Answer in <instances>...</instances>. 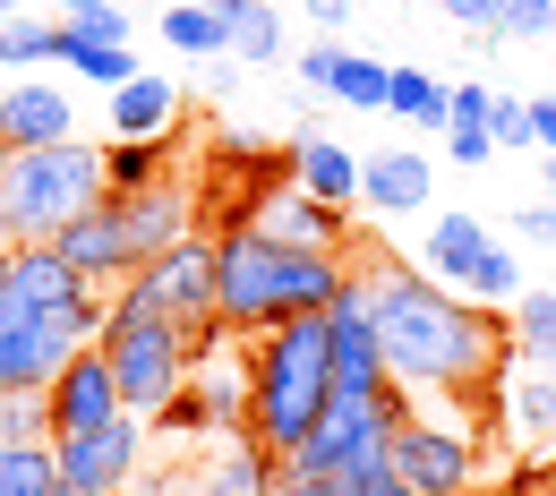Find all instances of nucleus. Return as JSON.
Masks as SVG:
<instances>
[{
	"label": "nucleus",
	"mask_w": 556,
	"mask_h": 496,
	"mask_svg": "<svg viewBox=\"0 0 556 496\" xmlns=\"http://www.w3.org/2000/svg\"><path fill=\"white\" fill-rule=\"evenodd\" d=\"M419 266H428L445 291L480 300V308H514V300H522V257H514V249L488 231V214H471V206H437L428 214Z\"/></svg>",
	"instance_id": "nucleus-8"
},
{
	"label": "nucleus",
	"mask_w": 556,
	"mask_h": 496,
	"mask_svg": "<svg viewBox=\"0 0 556 496\" xmlns=\"http://www.w3.org/2000/svg\"><path fill=\"white\" fill-rule=\"evenodd\" d=\"M0 496H61L52 445H0Z\"/></svg>",
	"instance_id": "nucleus-30"
},
{
	"label": "nucleus",
	"mask_w": 556,
	"mask_h": 496,
	"mask_svg": "<svg viewBox=\"0 0 556 496\" xmlns=\"http://www.w3.org/2000/svg\"><path fill=\"white\" fill-rule=\"evenodd\" d=\"M463 496H480V488H463Z\"/></svg>",
	"instance_id": "nucleus-47"
},
{
	"label": "nucleus",
	"mask_w": 556,
	"mask_h": 496,
	"mask_svg": "<svg viewBox=\"0 0 556 496\" xmlns=\"http://www.w3.org/2000/svg\"><path fill=\"white\" fill-rule=\"evenodd\" d=\"M0 266H9V249H0Z\"/></svg>",
	"instance_id": "nucleus-46"
},
{
	"label": "nucleus",
	"mask_w": 556,
	"mask_h": 496,
	"mask_svg": "<svg viewBox=\"0 0 556 496\" xmlns=\"http://www.w3.org/2000/svg\"><path fill=\"white\" fill-rule=\"evenodd\" d=\"M180 171V138H112L103 145V189H154Z\"/></svg>",
	"instance_id": "nucleus-23"
},
{
	"label": "nucleus",
	"mask_w": 556,
	"mask_h": 496,
	"mask_svg": "<svg viewBox=\"0 0 556 496\" xmlns=\"http://www.w3.org/2000/svg\"><path fill=\"white\" fill-rule=\"evenodd\" d=\"M189 231H198V189L172 171V180H154V189H103L52 249H61L94 291H121L129 275H146V266H154L172 240H189Z\"/></svg>",
	"instance_id": "nucleus-4"
},
{
	"label": "nucleus",
	"mask_w": 556,
	"mask_h": 496,
	"mask_svg": "<svg viewBox=\"0 0 556 496\" xmlns=\"http://www.w3.org/2000/svg\"><path fill=\"white\" fill-rule=\"evenodd\" d=\"M326 326H334V394H394V368H386V343H377V317H368V291L351 275L334 291V308H326Z\"/></svg>",
	"instance_id": "nucleus-12"
},
{
	"label": "nucleus",
	"mask_w": 556,
	"mask_h": 496,
	"mask_svg": "<svg viewBox=\"0 0 556 496\" xmlns=\"http://www.w3.org/2000/svg\"><path fill=\"white\" fill-rule=\"evenodd\" d=\"M514 240H540V249H556V206H514Z\"/></svg>",
	"instance_id": "nucleus-38"
},
{
	"label": "nucleus",
	"mask_w": 556,
	"mask_h": 496,
	"mask_svg": "<svg viewBox=\"0 0 556 496\" xmlns=\"http://www.w3.org/2000/svg\"><path fill=\"white\" fill-rule=\"evenodd\" d=\"M35 9H52V17H94V9H112V0H35Z\"/></svg>",
	"instance_id": "nucleus-41"
},
{
	"label": "nucleus",
	"mask_w": 556,
	"mask_h": 496,
	"mask_svg": "<svg viewBox=\"0 0 556 496\" xmlns=\"http://www.w3.org/2000/svg\"><path fill=\"white\" fill-rule=\"evenodd\" d=\"M257 231H275L291 249H359V231H351V206H326V198H308V189H275L266 206H257Z\"/></svg>",
	"instance_id": "nucleus-19"
},
{
	"label": "nucleus",
	"mask_w": 556,
	"mask_h": 496,
	"mask_svg": "<svg viewBox=\"0 0 556 496\" xmlns=\"http://www.w3.org/2000/svg\"><path fill=\"white\" fill-rule=\"evenodd\" d=\"M146 428H172V436H214V411H206V394H198V385H180V394H172V403H163Z\"/></svg>",
	"instance_id": "nucleus-33"
},
{
	"label": "nucleus",
	"mask_w": 556,
	"mask_h": 496,
	"mask_svg": "<svg viewBox=\"0 0 556 496\" xmlns=\"http://www.w3.org/2000/svg\"><path fill=\"white\" fill-rule=\"evenodd\" d=\"M548 496H556V488H548Z\"/></svg>",
	"instance_id": "nucleus-48"
},
{
	"label": "nucleus",
	"mask_w": 556,
	"mask_h": 496,
	"mask_svg": "<svg viewBox=\"0 0 556 496\" xmlns=\"http://www.w3.org/2000/svg\"><path fill=\"white\" fill-rule=\"evenodd\" d=\"M275 496H317V488H300V480H282V488H275Z\"/></svg>",
	"instance_id": "nucleus-42"
},
{
	"label": "nucleus",
	"mask_w": 556,
	"mask_h": 496,
	"mask_svg": "<svg viewBox=\"0 0 556 496\" xmlns=\"http://www.w3.org/2000/svg\"><path fill=\"white\" fill-rule=\"evenodd\" d=\"M428 198H437V163H428L419 145H377V154H359V214L412 222Z\"/></svg>",
	"instance_id": "nucleus-14"
},
{
	"label": "nucleus",
	"mask_w": 556,
	"mask_h": 496,
	"mask_svg": "<svg viewBox=\"0 0 556 496\" xmlns=\"http://www.w3.org/2000/svg\"><path fill=\"white\" fill-rule=\"evenodd\" d=\"M488 9H496L505 43H548L556 35V0H488Z\"/></svg>",
	"instance_id": "nucleus-32"
},
{
	"label": "nucleus",
	"mask_w": 556,
	"mask_h": 496,
	"mask_svg": "<svg viewBox=\"0 0 556 496\" xmlns=\"http://www.w3.org/2000/svg\"><path fill=\"white\" fill-rule=\"evenodd\" d=\"M300 9H308V26H317V35H343L359 0H300Z\"/></svg>",
	"instance_id": "nucleus-39"
},
{
	"label": "nucleus",
	"mask_w": 556,
	"mask_h": 496,
	"mask_svg": "<svg viewBox=\"0 0 556 496\" xmlns=\"http://www.w3.org/2000/svg\"><path fill=\"white\" fill-rule=\"evenodd\" d=\"M17 9H35V0H0V17H17Z\"/></svg>",
	"instance_id": "nucleus-43"
},
{
	"label": "nucleus",
	"mask_w": 556,
	"mask_h": 496,
	"mask_svg": "<svg viewBox=\"0 0 556 496\" xmlns=\"http://www.w3.org/2000/svg\"><path fill=\"white\" fill-rule=\"evenodd\" d=\"M437 9H445L463 35H488V43H496V9H488V0H437Z\"/></svg>",
	"instance_id": "nucleus-37"
},
{
	"label": "nucleus",
	"mask_w": 556,
	"mask_h": 496,
	"mask_svg": "<svg viewBox=\"0 0 556 496\" xmlns=\"http://www.w3.org/2000/svg\"><path fill=\"white\" fill-rule=\"evenodd\" d=\"M488 138L496 145H531V94H496V103H488Z\"/></svg>",
	"instance_id": "nucleus-34"
},
{
	"label": "nucleus",
	"mask_w": 556,
	"mask_h": 496,
	"mask_svg": "<svg viewBox=\"0 0 556 496\" xmlns=\"http://www.w3.org/2000/svg\"><path fill=\"white\" fill-rule=\"evenodd\" d=\"M43 403H52V436H77V428H103V420H121V411H129V403H121L112 359L94 352V343H86V352L43 385Z\"/></svg>",
	"instance_id": "nucleus-15"
},
{
	"label": "nucleus",
	"mask_w": 556,
	"mask_h": 496,
	"mask_svg": "<svg viewBox=\"0 0 556 496\" xmlns=\"http://www.w3.org/2000/svg\"><path fill=\"white\" fill-rule=\"evenodd\" d=\"M351 283V257L343 249H291L275 231L240 222L214 240V300H223V326L231 334H275L282 317H317L334 308V291Z\"/></svg>",
	"instance_id": "nucleus-3"
},
{
	"label": "nucleus",
	"mask_w": 556,
	"mask_h": 496,
	"mask_svg": "<svg viewBox=\"0 0 556 496\" xmlns=\"http://www.w3.org/2000/svg\"><path fill=\"white\" fill-rule=\"evenodd\" d=\"M61 69H77V86H129L138 77V52L129 43H112V35H86V26H70L61 17Z\"/></svg>",
	"instance_id": "nucleus-22"
},
{
	"label": "nucleus",
	"mask_w": 556,
	"mask_h": 496,
	"mask_svg": "<svg viewBox=\"0 0 556 496\" xmlns=\"http://www.w3.org/2000/svg\"><path fill=\"white\" fill-rule=\"evenodd\" d=\"M189 385L206 394V411H214V436L249 428V352H240V359H231V352L198 359V377H189Z\"/></svg>",
	"instance_id": "nucleus-26"
},
{
	"label": "nucleus",
	"mask_w": 556,
	"mask_h": 496,
	"mask_svg": "<svg viewBox=\"0 0 556 496\" xmlns=\"http://www.w3.org/2000/svg\"><path fill=\"white\" fill-rule=\"evenodd\" d=\"M386 471L412 496H463L480 488V436L454 420H428V411H403L386 436Z\"/></svg>",
	"instance_id": "nucleus-10"
},
{
	"label": "nucleus",
	"mask_w": 556,
	"mask_h": 496,
	"mask_svg": "<svg viewBox=\"0 0 556 496\" xmlns=\"http://www.w3.org/2000/svg\"><path fill=\"white\" fill-rule=\"evenodd\" d=\"M351 275L368 291V317H377V343H386V368H394V385L403 394H437V403H480L488 385L505 377V326H496V308L480 300H463V291H445L428 266H403V257H386V249H351Z\"/></svg>",
	"instance_id": "nucleus-1"
},
{
	"label": "nucleus",
	"mask_w": 556,
	"mask_h": 496,
	"mask_svg": "<svg viewBox=\"0 0 556 496\" xmlns=\"http://www.w3.org/2000/svg\"><path fill=\"white\" fill-rule=\"evenodd\" d=\"M488 103H496V94H488L480 77H463V86H454V112H445V129H488Z\"/></svg>",
	"instance_id": "nucleus-35"
},
{
	"label": "nucleus",
	"mask_w": 556,
	"mask_h": 496,
	"mask_svg": "<svg viewBox=\"0 0 556 496\" xmlns=\"http://www.w3.org/2000/svg\"><path fill=\"white\" fill-rule=\"evenodd\" d=\"M334 403V326L317 317H282L275 334L249 343V436H266L275 454H291Z\"/></svg>",
	"instance_id": "nucleus-5"
},
{
	"label": "nucleus",
	"mask_w": 556,
	"mask_h": 496,
	"mask_svg": "<svg viewBox=\"0 0 556 496\" xmlns=\"http://www.w3.org/2000/svg\"><path fill=\"white\" fill-rule=\"evenodd\" d=\"M445 112H454V86H445L437 69H394L386 120H412V129H437V138H445Z\"/></svg>",
	"instance_id": "nucleus-28"
},
{
	"label": "nucleus",
	"mask_w": 556,
	"mask_h": 496,
	"mask_svg": "<svg viewBox=\"0 0 556 496\" xmlns=\"http://www.w3.org/2000/svg\"><path fill=\"white\" fill-rule=\"evenodd\" d=\"M300 86H308L317 103H343V112H386L394 69H386V61H368V52H351L343 35H317V43L300 52Z\"/></svg>",
	"instance_id": "nucleus-13"
},
{
	"label": "nucleus",
	"mask_w": 556,
	"mask_h": 496,
	"mask_svg": "<svg viewBox=\"0 0 556 496\" xmlns=\"http://www.w3.org/2000/svg\"><path fill=\"white\" fill-rule=\"evenodd\" d=\"M180 129V86L138 69L129 86H112V138H172Z\"/></svg>",
	"instance_id": "nucleus-21"
},
{
	"label": "nucleus",
	"mask_w": 556,
	"mask_h": 496,
	"mask_svg": "<svg viewBox=\"0 0 556 496\" xmlns=\"http://www.w3.org/2000/svg\"><path fill=\"white\" fill-rule=\"evenodd\" d=\"M496 411H505V445H514L522 462H540L556 445V368L522 359L514 377H496Z\"/></svg>",
	"instance_id": "nucleus-16"
},
{
	"label": "nucleus",
	"mask_w": 556,
	"mask_h": 496,
	"mask_svg": "<svg viewBox=\"0 0 556 496\" xmlns=\"http://www.w3.org/2000/svg\"><path fill=\"white\" fill-rule=\"evenodd\" d=\"M0 69H61V17L52 9L0 17Z\"/></svg>",
	"instance_id": "nucleus-27"
},
{
	"label": "nucleus",
	"mask_w": 556,
	"mask_h": 496,
	"mask_svg": "<svg viewBox=\"0 0 556 496\" xmlns=\"http://www.w3.org/2000/svg\"><path fill=\"white\" fill-rule=\"evenodd\" d=\"M94 352L112 359V377H121V403H129L138 420H154V411H163V403H172V394L198 377L189 334H180L163 308H146L129 283L103 300V334H94Z\"/></svg>",
	"instance_id": "nucleus-7"
},
{
	"label": "nucleus",
	"mask_w": 556,
	"mask_h": 496,
	"mask_svg": "<svg viewBox=\"0 0 556 496\" xmlns=\"http://www.w3.org/2000/svg\"><path fill=\"white\" fill-rule=\"evenodd\" d=\"M505 343H514V359L556 368V291H531V283H522V300L505 308Z\"/></svg>",
	"instance_id": "nucleus-29"
},
{
	"label": "nucleus",
	"mask_w": 556,
	"mask_h": 496,
	"mask_svg": "<svg viewBox=\"0 0 556 496\" xmlns=\"http://www.w3.org/2000/svg\"><path fill=\"white\" fill-rule=\"evenodd\" d=\"M548 189H556V154H548Z\"/></svg>",
	"instance_id": "nucleus-45"
},
{
	"label": "nucleus",
	"mask_w": 556,
	"mask_h": 496,
	"mask_svg": "<svg viewBox=\"0 0 556 496\" xmlns=\"http://www.w3.org/2000/svg\"><path fill=\"white\" fill-rule=\"evenodd\" d=\"M291 189H308V198H326V206H359V154L334 138H317V129H300L291 138Z\"/></svg>",
	"instance_id": "nucleus-20"
},
{
	"label": "nucleus",
	"mask_w": 556,
	"mask_h": 496,
	"mask_svg": "<svg viewBox=\"0 0 556 496\" xmlns=\"http://www.w3.org/2000/svg\"><path fill=\"white\" fill-rule=\"evenodd\" d=\"M103 300L112 291H94L52 240L43 249H9V266H0V394L52 385L103 334Z\"/></svg>",
	"instance_id": "nucleus-2"
},
{
	"label": "nucleus",
	"mask_w": 556,
	"mask_h": 496,
	"mask_svg": "<svg viewBox=\"0 0 556 496\" xmlns=\"http://www.w3.org/2000/svg\"><path fill=\"white\" fill-rule=\"evenodd\" d=\"M146 436L154 428L138 411L103 428H77V436H52V462H61V496H129L138 488V462H146Z\"/></svg>",
	"instance_id": "nucleus-11"
},
{
	"label": "nucleus",
	"mask_w": 556,
	"mask_h": 496,
	"mask_svg": "<svg viewBox=\"0 0 556 496\" xmlns=\"http://www.w3.org/2000/svg\"><path fill=\"white\" fill-rule=\"evenodd\" d=\"M0 445H52V403H43V385L0 394Z\"/></svg>",
	"instance_id": "nucleus-31"
},
{
	"label": "nucleus",
	"mask_w": 556,
	"mask_h": 496,
	"mask_svg": "<svg viewBox=\"0 0 556 496\" xmlns=\"http://www.w3.org/2000/svg\"><path fill=\"white\" fill-rule=\"evenodd\" d=\"M531 145L556 154V94H531Z\"/></svg>",
	"instance_id": "nucleus-40"
},
{
	"label": "nucleus",
	"mask_w": 556,
	"mask_h": 496,
	"mask_svg": "<svg viewBox=\"0 0 556 496\" xmlns=\"http://www.w3.org/2000/svg\"><path fill=\"white\" fill-rule=\"evenodd\" d=\"M163 43H172L180 61H231V26H223L214 0H172V9H163Z\"/></svg>",
	"instance_id": "nucleus-25"
},
{
	"label": "nucleus",
	"mask_w": 556,
	"mask_h": 496,
	"mask_svg": "<svg viewBox=\"0 0 556 496\" xmlns=\"http://www.w3.org/2000/svg\"><path fill=\"white\" fill-rule=\"evenodd\" d=\"M189 480H198L189 496H275L282 488V454L266 445V436L231 428L223 445H206V462H198Z\"/></svg>",
	"instance_id": "nucleus-17"
},
{
	"label": "nucleus",
	"mask_w": 556,
	"mask_h": 496,
	"mask_svg": "<svg viewBox=\"0 0 556 496\" xmlns=\"http://www.w3.org/2000/svg\"><path fill=\"white\" fill-rule=\"evenodd\" d=\"M445 154H454L463 171H480L488 154H496V138H488V129H445Z\"/></svg>",
	"instance_id": "nucleus-36"
},
{
	"label": "nucleus",
	"mask_w": 556,
	"mask_h": 496,
	"mask_svg": "<svg viewBox=\"0 0 556 496\" xmlns=\"http://www.w3.org/2000/svg\"><path fill=\"white\" fill-rule=\"evenodd\" d=\"M0 138H9V145H61V138H77L70 86H52V77H9V86H0Z\"/></svg>",
	"instance_id": "nucleus-18"
},
{
	"label": "nucleus",
	"mask_w": 556,
	"mask_h": 496,
	"mask_svg": "<svg viewBox=\"0 0 556 496\" xmlns=\"http://www.w3.org/2000/svg\"><path fill=\"white\" fill-rule=\"evenodd\" d=\"M129 291H138L146 308H163L180 334H189V352L214 359L223 343H231V326H223V300H214V240L206 231H189V240H172L146 275H129Z\"/></svg>",
	"instance_id": "nucleus-9"
},
{
	"label": "nucleus",
	"mask_w": 556,
	"mask_h": 496,
	"mask_svg": "<svg viewBox=\"0 0 556 496\" xmlns=\"http://www.w3.org/2000/svg\"><path fill=\"white\" fill-rule=\"evenodd\" d=\"M103 198V145L61 138V145H17L0 171V249H43L77 214Z\"/></svg>",
	"instance_id": "nucleus-6"
},
{
	"label": "nucleus",
	"mask_w": 556,
	"mask_h": 496,
	"mask_svg": "<svg viewBox=\"0 0 556 496\" xmlns=\"http://www.w3.org/2000/svg\"><path fill=\"white\" fill-rule=\"evenodd\" d=\"M9 154H17V145H9V138H0V171H9Z\"/></svg>",
	"instance_id": "nucleus-44"
},
{
	"label": "nucleus",
	"mask_w": 556,
	"mask_h": 496,
	"mask_svg": "<svg viewBox=\"0 0 556 496\" xmlns=\"http://www.w3.org/2000/svg\"><path fill=\"white\" fill-rule=\"evenodd\" d=\"M214 9L231 26V61H249V69H275L282 61V9L275 0H214Z\"/></svg>",
	"instance_id": "nucleus-24"
}]
</instances>
